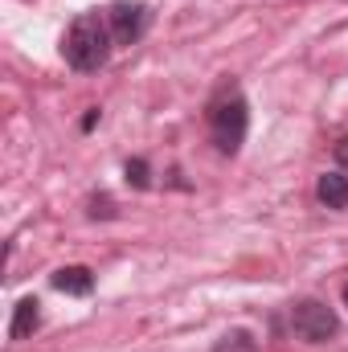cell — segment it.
<instances>
[{"label":"cell","instance_id":"6da1fadb","mask_svg":"<svg viewBox=\"0 0 348 352\" xmlns=\"http://www.w3.org/2000/svg\"><path fill=\"white\" fill-rule=\"evenodd\" d=\"M115 50H119V45H115V37H111L107 12H98V8L78 12V16L70 21V29L62 33V58H66V66L78 70V74L102 70Z\"/></svg>","mask_w":348,"mask_h":352},{"label":"cell","instance_id":"30bf717a","mask_svg":"<svg viewBox=\"0 0 348 352\" xmlns=\"http://www.w3.org/2000/svg\"><path fill=\"white\" fill-rule=\"evenodd\" d=\"M332 156H336V164H340V168H348V135H340V140L332 144Z\"/></svg>","mask_w":348,"mask_h":352},{"label":"cell","instance_id":"8992f818","mask_svg":"<svg viewBox=\"0 0 348 352\" xmlns=\"http://www.w3.org/2000/svg\"><path fill=\"white\" fill-rule=\"evenodd\" d=\"M50 283H54V291H62V295H90L94 291V274H90L87 266H58L54 274H50Z\"/></svg>","mask_w":348,"mask_h":352},{"label":"cell","instance_id":"9c48e42d","mask_svg":"<svg viewBox=\"0 0 348 352\" xmlns=\"http://www.w3.org/2000/svg\"><path fill=\"white\" fill-rule=\"evenodd\" d=\"M213 352H254V340H250V332H226Z\"/></svg>","mask_w":348,"mask_h":352},{"label":"cell","instance_id":"277c9868","mask_svg":"<svg viewBox=\"0 0 348 352\" xmlns=\"http://www.w3.org/2000/svg\"><path fill=\"white\" fill-rule=\"evenodd\" d=\"M102 12H107V25H111L115 45H135L148 33V25H152V8L140 4V0H115Z\"/></svg>","mask_w":348,"mask_h":352},{"label":"cell","instance_id":"8fae6325","mask_svg":"<svg viewBox=\"0 0 348 352\" xmlns=\"http://www.w3.org/2000/svg\"><path fill=\"white\" fill-rule=\"evenodd\" d=\"M98 119H102V111H98V107H90V111H87V119H83V131H90V127H94Z\"/></svg>","mask_w":348,"mask_h":352},{"label":"cell","instance_id":"3957f363","mask_svg":"<svg viewBox=\"0 0 348 352\" xmlns=\"http://www.w3.org/2000/svg\"><path fill=\"white\" fill-rule=\"evenodd\" d=\"M291 332L307 344H328L340 332V320L324 299H299L291 303Z\"/></svg>","mask_w":348,"mask_h":352},{"label":"cell","instance_id":"ba28073f","mask_svg":"<svg viewBox=\"0 0 348 352\" xmlns=\"http://www.w3.org/2000/svg\"><path fill=\"white\" fill-rule=\"evenodd\" d=\"M123 176H127V184H131V188H148V184H152V168H148V160H144V156L127 160V164H123Z\"/></svg>","mask_w":348,"mask_h":352},{"label":"cell","instance_id":"5b68a950","mask_svg":"<svg viewBox=\"0 0 348 352\" xmlns=\"http://www.w3.org/2000/svg\"><path fill=\"white\" fill-rule=\"evenodd\" d=\"M37 328H41V303H37L33 295L17 299V307H12V324H8V340H29Z\"/></svg>","mask_w":348,"mask_h":352},{"label":"cell","instance_id":"52a82bcc","mask_svg":"<svg viewBox=\"0 0 348 352\" xmlns=\"http://www.w3.org/2000/svg\"><path fill=\"white\" fill-rule=\"evenodd\" d=\"M316 201L324 209H348V176L345 173H324L316 180Z\"/></svg>","mask_w":348,"mask_h":352},{"label":"cell","instance_id":"7a4b0ae2","mask_svg":"<svg viewBox=\"0 0 348 352\" xmlns=\"http://www.w3.org/2000/svg\"><path fill=\"white\" fill-rule=\"evenodd\" d=\"M205 123H209V140L221 156H238L242 144H246V131H250V102L238 82H226L209 98L205 107Z\"/></svg>","mask_w":348,"mask_h":352},{"label":"cell","instance_id":"7c38bea8","mask_svg":"<svg viewBox=\"0 0 348 352\" xmlns=\"http://www.w3.org/2000/svg\"><path fill=\"white\" fill-rule=\"evenodd\" d=\"M345 307H348V283H345Z\"/></svg>","mask_w":348,"mask_h":352}]
</instances>
